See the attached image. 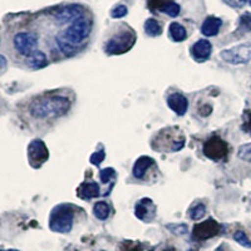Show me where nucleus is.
Returning <instances> with one entry per match:
<instances>
[{
    "mask_svg": "<svg viewBox=\"0 0 251 251\" xmlns=\"http://www.w3.org/2000/svg\"><path fill=\"white\" fill-rule=\"evenodd\" d=\"M13 44L19 54L29 57L34 51H37L38 37L30 31H20L13 39Z\"/></svg>",
    "mask_w": 251,
    "mask_h": 251,
    "instance_id": "obj_6",
    "label": "nucleus"
},
{
    "mask_svg": "<svg viewBox=\"0 0 251 251\" xmlns=\"http://www.w3.org/2000/svg\"><path fill=\"white\" fill-rule=\"evenodd\" d=\"M104 157H106V153H104L103 150H100V151L94 152L91 156V158H89V161H91V163H93L94 166H98L103 160H104Z\"/></svg>",
    "mask_w": 251,
    "mask_h": 251,
    "instance_id": "obj_27",
    "label": "nucleus"
},
{
    "mask_svg": "<svg viewBox=\"0 0 251 251\" xmlns=\"http://www.w3.org/2000/svg\"><path fill=\"white\" fill-rule=\"evenodd\" d=\"M127 13H128V9H127V6L123 5V4H120V5H117L116 8L112 9L111 17L114 18V19H121V18L126 17V15H127Z\"/></svg>",
    "mask_w": 251,
    "mask_h": 251,
    "instance_id": "obj_24",
    "label": "nucleus"
},
{
    "mask_svg": "<svg viewBox=\"0 0 251 251\" xmlns=\"http://www.w3.org/2000/svg\"><path fill=\"white\" fill-rule=\"evenodd\" d=\"M212 44L207 39L197 40L196 43L191 47V55L196 62L203 63L211 57Z\"/></svg>",
    "mask_w": 251,
    "mask_h": 251,
    "instance_id": "obj_9",
    "label": "nucleus"
},
{
    "mask_svg": "<svg viewBox=\"0 0 251 251\" xmlns=\"http://www.w3.org/2000/svg\"><path fill=\"white\" fill-rule=\"evenodd\" d=\"M79 194L78 196L83 199H93V197L100 196V185L97 182H84L79 187Z\"/></svg>",
    "mask_w": 251,
    "mask_h": 251,
    "instance_id": "obj_15",
    "label": "nucleus"
},
{
    "mask_svg": "<svg viewBox=\"0 0 251 251\" xmlns=\"http://www.w3.org/2000/svg\"><path fill=\"white\" fill-rule=\"evenodd\" d=\"M71 100L63 96H50L34 100L29 107L31 117L37 120H49L66 114L71 109Z\"/></svg>",
    "mask_w": 251,
    "mask_h": 251,
    "instance_id": "obj_2",
    "label": "nucleus"
},
{
    "mask_svg": "<svg viewBox=\"0 0 251 251\" xmlns=\"http://www.w3.org/2000/svg\"><path fill=\"white\" fill-rule=\"evenodd\" d=\"M109 214H111V207H109V205L106 201H98V202L94 203L93 215L97 217L98 220L104 221V220L108 219Z\"/></svg>",
    "mask_w": 251,
    "mask_h": 251,
    "instance_id": "obj_17",
    "label": "nucleus"
},
{
    "mask_svg": "<svg viewBox=\"0 0 251 251\" xmlns=\"http://www.w3.org/2000/svg\"><path fill=\"white\" fill-rule=\"evenodd\" d=\"M180 5L177 3H175V1H169V3L163 4L162 8H161V12L165 13V14H167L171 18H176L177 15L180 14Z\"/></svg>",
    "mask_w": 251,
    "mask_h": 251,
    "instance_id": "obj_20",
    "label": "nucleus"
},
{
    "mask_svg": "<svg viewBox=\"0 0 251 251\" xmlns=\"http://www.w3.org/2000/svg\"><path fill=\"white\" fill-rule=\"evenodd\" d=\"M145 31L147 33V35H150V37H158V35H161V33H162V28H161L160 23H158L156 19L150 18V19L146 20Z\"/></svg>",
    "mask_w": 251,
    "mask_h": 251,
    "instance_id": "obj_19",
    "label": "nucleus"
},
{
    "mask_svg": "<svg viewBox=\"0 0 251 251\" xmlns=\"http://www.w3.org/2000/svg\"><path fill=\"white\" fill-rule=\"evenodd\" d=\"M154 161L152 158L147 156H142L140 157L136 163L133 166V170H132V175H133L134 178H137V180H142L145 178L146 174L151 169V166L153 165Z\"/></svg>",
    "mask_w": 251,
    "mask_h": 251,
    "instance_id": "obj_13",
    "label": "nucleus"
},
{
    "mask_svg": "<svg viewBox=\"0 0 251 251\" xmlns=\"http://www.w3.org/2000/svg\"><path fill=\"white\" fill-rule=\"evenodd\" d=\"M83 18V9L82 6L72 4V5H67L58 10L54 14V19L57 20V23L59 24H67L73 23L75 20Z\"/></svg>",
    "mask_w": 251,
    "mask_h": 251,
    "instance_id": "obj_8",
    "label": "nucleus"
},
{
    "mask_svg": "<svg viewBox=\"0 0 251 251\" xmlns=\"http://www.w3.org/2000/svg\"><path fill=\"white\" fill-rule=\"evenodd\" d=\"M223 26V20L217 17H207L201 25V33L205 37H216Z\"/></svg>",
    "mask_w": 251,
    "mask_h": 251,
    "instance_id": "obj_12",
    "label": "nucleus"
},
{
    "mask_svg": "<svg viewBox=\"0 0 251 251\" xmlns=\"http://www.w3.org/2000/svg\"><path fill=\"white\" fill-rule=\"evenodd\" d=\"M73 219H75V214H73L72 207H69L67 205L58 206L50 214L49 228L54 232L67 234V232H69L72 230Z\"/></svg>",
    "mask_w": 251,
    "mask_h": 251,
    "instance_id": "obj_3",
    "label": "nucleus"
},
{
    "mask_svg": "<svg viewBox=\"0 0 251 251\" xmlns=\"http://www.w3.org/2000/svg\"><path fill=\"white\" fill-rule=\"evenodd\" d=\"M28 156H29V162L33 166L38 167L42 166L47 160H48L49 153L47 146L44 145L43 141L34 140L31 141L30 145L28 147Z\"/></svg>",
    "mask_w": 251,
    "mask_h": 251,
    "instance_id": "obj_7",
    "label": "nucleus"
},
{
    "mask_svg": "<svg viewBox=\"0 0 251 251\" xmlns=\"http://www.w3.org/2000/svg\"><path fill=\"white\" fill-rule=\"evenodd\" d=\"M167 106L177 116H183L188 109V100L183 94L176 92V93L170 94L169 97H167Z\"/></svg>",
    "mask_w": 251,
    "mask_h": 251,
    "instance_id": "obj_11",
    "label": "nucleus"
},
{
    "mask_svg": "<svg viewBox=\"0 0 251 251\" xmlns=\"http://www.w3.org/2000/svg\"><path fill=\"white\" fill-rule=\"evenodd\" d=\"M166 227L169 228L172 234L177 235V236L187 234L188 231V227L185 225V224H171V225H167Z\"/></svg>",
    "mask_w": 251,
    "mask_h": 251,
    "instance_id": "obj_23",
    "label": "nucleus"
},
{
    "mask_svg": "<svg viewBox=\"0 0 251 251\" xmlns=\"http://www.w3.org/2000/svg\"><path fill=\"white\" fill-rule=\"evenodd\" d=\"M237 156H239L240 158H243V160H251V142L240 146L239 151H237Z\"/></svg>",
    "mask_w": 251,
    "mask_h": 251,
    "instance_id": "obj_25",
    "label": "nucleus"
},
{
    "mask_svg": "<svg viewBox=\"0 0 251 251\" xmlns=\"http://www.w3.org/2000/svg\"><path fill=\"white\" fill-rule=\"evenodd\" d=\"M203 152L210 158L217 160V158H223L225 156L226 152H227V146L224 141L219 140V138H212V140L206 142Z\"/></svg>",
    "mask_w": 251,
    "mask_h": 251,
    "instance_id": "obj_10",
    "label": "nucleus"
},
{
    "mask_svg": "<svg viewBox=\"0 0 251 251\" xmlns=\"http://www.w3.org/2000/svg\"><path fill=\"white\" fill-rule=\"evenodd\" d=\"M250 4H251V0H250Z\"/></svg>",
    "mask_w": 251,
    "mask_h": 251,
    "instance_id": "obj_32",
    "label": "nucleus"
},
{
    "mask_svg": "<svg viewBox=\"0 0 251 251\" xmlns=\"http://www.w3.org/2000/svg\"><path fill=\"white\" fill-rule=\"evenodd\" d=\"M169 33L171 39L174 40V42H177V43L183 42V40L187 38V31H186L185 26L181 25V24L177 23V22H174V23L170 24Z\"/></svg>",
    "mask_w": 251,
    "mask_h": 251,
    "instance_id": "obj_16",
    "label": "nucleus"
},
{
    "mask_svg": "<svg viewBox=\"0 0 251 251\" xmlns=\"http://www.w3.org/2000/svg\"><path fill=\"white\" fill-rule=\"evenodd\" d=\"M4 251H5V250H4ZM6 251H17V250H6Z\"/></svg>",
    "mask_w": 251,
    "mask_h": 251,
    "instance_id": "obj_30",
    "label": "nucleus"
},
{
    "mask_svg": "<svg viewBox=\"0 0 251 251\" xmlns=\"http://www.w3.org/2000/svg\"><path fill=\"white\" fill-rule=\"evenodd\" d=\"M239 1H240V3H241V4H244V3H246L248 0H239ZM249 1H250V0H249Z\"/></svg>",
    "mask_w": 251,
    "mask_h": 251,
    "instance_id": "obj_29",
    "label": "nucleus"
},
{
    "mask_svg": "<svg viewBox=\"0 0 251 251\" xmlns=\"http://www.w3.org/2000/svg\"><path fill=\"white\" fill-rule=\"evenodd\" d=\"M91 22L88 19L80 18V19L69 24L66 30L59 33L55 37V42H57V46L59 47V49L63 53L73 54V53L77 51L78 47L91 35Z\"/></svg>",
    "mask_w": 251,
    "mask_h": 251,
    "instance_id": "obj_1",
    "label": "nucleus"
},
{
    "mask_svg": "<svg viewBox=\"0 0 251 251\" xmlns=\"http://www.w3.org/2000/svg\"><path fill=\"white\" fill-rule=\"evenodd\" d=\"M134 40H136V35L132 29L118 31L117 34L109 38L104 47V50L108 54H123L132 48Z\"/></svg>",
    "mask_w": 251,
    "mask_h": 251,
    "instance_id": "obj_4",
    "label": "nucleus"
},
{
    "mask_svg": "<svg viewBox=\"0 0 251 251\" xmlns=\"http://www.w3.org/2000/svg\"><path fill=\"white\" fill-rule=\"evenodd\" d=\"M151 207H154L152 201L149 199H143L136 205V216L140 220L146 221V216L151 214Z\"/></svg>",
    "mask_w": 251,
    "mask_h": 251,
    "instance_id": "obj_18",
    "label": "nucleus"
},
{
    "mask_svg": "<svg viewBox=\"0 0 251 251\" xmlns=\"http://www.w3.org/2000/svg\"><path fill=\"white\" fill-rule=\"evenodd\" d=\"M100 251H106V250H100Z\"/></svg>",
    "mask_w": 251,
    "mask_h": 251,
    "instance_id": "obj_31",
    "label": "nucleus"
},
{
    "mask_svg": "<svg viewBox=\"0 0 251 251\" xmlns=\"http://www.w3.org/2000/svg\"><path fill=\"white\" fill-rule=\"evenodd\" d=\"M220 58L232 66L248 64L251 60V43L239 44L228 49H224L220 51Z\"/></svg>",
    "mask_w": 251,
    "mask_h": 251,
    "instance_id": "obj_5",
    "label": "nucleus"
},
{
    "mask_svg": "<svg viewBox=\"0 0 251 251\" xmlns=\"http://www.w3.org/2000/svg\"><path fill=\"white\" fill-rule=\"evenodd\" d=\"M234 240L236 241L239 245H241L243 248L246 249H251V241L250 239L248 237V235L245 234L244 231H236L234 234Z\"/></svg>",
    "mask_w": 251,
    "mask_h": 251,
    "instance_id": "obj_22",
    "label": "nucleus"
},
{
    "mask_svg": "<svg viewBox=\"0 0 251 251\" xmlns=\"http://www.w3.org/2000/svg\"><path fill=\"white\" fill-rule=\"evenodd\" d=\"M0 60H1V72H4L5 71V67H6L5 57H4V55H1V57H0Z\"/></svg>",
    "mask_w": 251,
    "mask_h": 251,
    "instance_id": "obj_28",
    "label": "nucleus"
},
{
    "mask_svg": "<svg viewBox=\"0 0 251 251\" xmlns=\"http://www.w3.org/2000/svg\"><path fill=\"white\" fill-rule=\"evenodd\" d=\"M26 64H28V67H30L31 69L44 68V67L48 64V59H47L46 53L42 50L34 51L33 54L26 57Z\"/></svg>",
    "mask_w": 251,
    "mask_h": 251,
    "instance_id": "obj_14",
    "label": "nucleus"
},
{
    "mask_svg": "<svg viewBox=\"0 0 251 251\" xmlns=\"http://www.w3.org/2000/svg\"><path fill=\"white\" fill-rule=\"evenodd\" d=\"M206 214V207L203 203H197L196 206H194V207L190 210V219L191 220H201L203 216H205Z\"/></svg>",
    "mask_w": 251,
    "mask_h": 251,
    "instance_id": "obj_21",
    "label": "nucleus"
},
{
    "mask_svg": "<svg viewBox=\"0 0 251 251\" xmlns=\"http://www.w3.org/2000/svg\"><path fill=\"white\" fill-rule=\"evenodd\" d=\"M112 176H114V170L113 169H109V167H107V169L100 170V182H102V183H108Z\"/></svg>",
    "mask_w": 251,
    "mask_h": 251,
    "instance_id": "obj_26",
    "label": "nucleus"
}]
</instances>
